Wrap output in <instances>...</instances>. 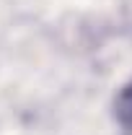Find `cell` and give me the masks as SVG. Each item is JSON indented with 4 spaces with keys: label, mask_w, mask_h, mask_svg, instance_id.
<instances>
[{
    "label": "cell",
    "mask_w": 132,
    "mask_h": 135,
    "mask_svg": "<svg viewBox=\"0 0 132 135\" xmlns=\"http://www.w3.org/2000/svg\"><path fill=\"white\" fill-rule=\"evenodd\" d=\"M114 117L119 122V127L127 135H132V83H127L119 91V96L114 101Z\"/></svg>",
    "instance_id": "6da1fadb"
}]
</instances>
